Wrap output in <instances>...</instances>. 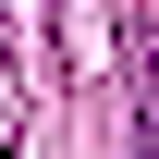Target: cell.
I'll use <instances>...</instances> for the list:
<instances>
[{
    "mask_svg": "<svg viewBox=\"0 0 159 159\" xmlns=\"http://www.w3.org/2000/svg\"><path fill=\"white\" fill-rule=\"evenodd\" d=\"M135 86H147V110H159V37H135Z\"/></svg>",
    "mask_w": 159,
    "mask_h": 159,
    "instance_id": "6da1fadb",
    "label": "cell"
}]
</instances>
